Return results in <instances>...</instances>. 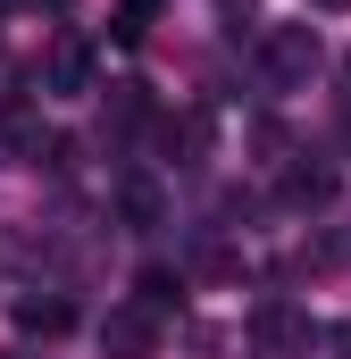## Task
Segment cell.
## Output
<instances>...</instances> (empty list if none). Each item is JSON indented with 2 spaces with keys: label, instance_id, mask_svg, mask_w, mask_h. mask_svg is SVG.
Listing matches in <instances>:
<instances>
[{
  "label": "cell",
  "instance_id": "obj_1",
  "mask_svg": "<svg viewBox=\"0 0 351 359\" xmlns=\"http://www.w3.org/2000/svg\"><path fill=\"white\" fill-rule=\"evenodd\" d=\"M260 59H267L276 84H310V76H318V34H310V25H267Z\"/></svg>",
  "mask_w": 351,
  "mask_h": 359
},
{
  "label": "cell",
  "instance_id": "obj_2",
  "mask_svg": "<svg viewBox=\"0 0 351 359\" xmlns=\"http://www.w3.org/2000/svg\"><path fill=\"white\" fill-rule=\"evenodd\" d=\"M310 334H318V326H310L293 301H260V309H251V343H260V351H310Z\"/></svg>",
  "mask_w": 351,
  "mask_h": 359
},
{
  "label": "cell",
  "instance_id": "obj_3",
  "mask_svg": "<svg viewBox=\"0 0 351 359\" xmlns=\"http://www.w3.org/2000/svg\"><path fill=\"white\" fill-rule=\"evenodd\" d=\"M151 343H159L151 309H109V326H100V351L109 359H151Z\"/></svg>",
  "mask_w": 351,
  "mask_h": 359
},
{
  "label": "cell",
  "instance_id": "obj_4",
  "mask_svg": "<svg viewBox=\"0 0 351 359\" xmlns=\"http://www.w3.org/2000/svg\"><path fill=\"white\" fill-rule=\"evenodd\" d=\"M42 92H59V100L92 92V42H84V34H67V42L51 50V67H42Z\"/></svg>",
  "mask_w": 351,
  "mask_h": 359
},
{
  "label": "cell",
  "instance_id": "obj_5",
  "mask_svg": "<svg viewBox=\"0 0 351 359\" xmlns=\"http://www.w3.org/2000/svg\"><path fill=\"white\" fill-rule=\"evenodd\" d=\"M17 326H25V334H42V343H51V334H67V326H76V309H67V301H59V292H51V301H42V292H25V301H17Z\"/></svg>",
  "mask_w": 351,
  "mask_h": 359
},
{
  "label": "cell",
  "instance_id": "obj_6",
  "mask_svg": "<svg viewBox=\"0 0 351 359\" xmlns=\"http://www.w3.org/2000/svg\"><path fill=\"white\" fill-rule=\"evenodd\" d=\"M318 201H335V168H284V209H318Z\"/></svg>",
  "mask_w": 351,
  "mask_h": 359
},
{
  "label": "cell",
  "instance_id": "obj_7",
  "mask_svg": "<svg viewBox=\"0 0 351 359\" xmlns=\"http://www.w3.org/2000/svg\"><path fill=\"white\" fill-rule=\"evenodd\" d=\"M0 151H8V159H42V126H34V109H8V117H0Z\"/></svg>",
  "mask_w": 351,
  "mask_h": 359
},
{
  "label": "cell",
  "instance_id": "obj_8",
  "mask_svg": "<svg viewBox=\"0 0 351 359\" xmlns=\"http://www.w3.org/2000/svg\"><path fill=\"white\" fill-rule=\"evenodd\" d=\"M151 17H159V0H117V42H143Z\"/></svg>",
  "mask_w": 351,
  "mask_h": 359
},
{
  "label": "cell",
  "instance_id": "obj_9",
  "mask_svg": "<svg viewBox=\"0 0 351 359\" xmlns=\"http://www.w3.org/2000/svg\"><path fill=\"white\" fill-rule=\"evenodd\" d=\"M117 209H126L134 226H159V192H151V184H143V176H134V184H126V192H117Z\"/></svg>",
  "mask_w": 351,
  "mask_h": 359
},
{
  "label": "cell",
  "instance_id": "obj_10",
  "mask_svg": "<svg viewBox=\"0 0 351 359\" xmlns=\"http://www.w3.org/2000/svg\"><path fill=\"white\" fill-rule=\"evenodd\" d=\"M168 301H176V276H168V268H151V276H143V301H134V309H151V318H159Z\"/></svg>",
  "mask_w": 351,
  "mask_h": 359
},
{
  "label": "cell",
  "instance_id": "obj_11",
  "mask_svg": "<svg viewBox=\"0 0 351 359\" xmlns=\"http://www.w3.org/2000/svg\"><path fill=\"white\" fill-rule=\"evenodd\" d=\"M0 8H67V0H0Z\"/></svg>",
  "mask_w": 351,
  "mask_h": 359
},
{
  "label": "cell",
  "instance_id": "obj_12",
  "mask_svg": "<svg viewBox=\"0 0 351 359\" xmlns=\"http://www.w3.org/2000/svg\"><path fill=\"white\" fill-rule=\"evenodd\" d=\"M310 8H351V0H310Z\"/></svg>",
  "mask_w": 351,
  "mask_h": 359
},
{
  "label": "cell",
  "instance_id": "obj_13",
  "mask_svg": "<svg viewBox=\"0 0 351 359\" xmlns=\"http://www.w3.org/2000/svg\"><path fill=\"white\" fill-rule=\"evenodd\" d=\"M343 76H351V59H343Z\"/></svg>",
  "mask_w": 351,
  "mask_h": 359
}]
</instances>
